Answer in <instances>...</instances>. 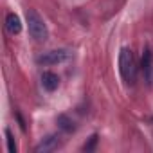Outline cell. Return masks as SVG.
Instances as JSON below:
<instances>
[{"label":"cell","instance_id":"obj_6","mask_svg":"<svg viewBox=\"0 0 153 153\" xmlns=\"http://www.w3.org/2000/svg\"><path fill=\"white\" fill-rule=\"evenodd\" d=\"M59 85V78H58V74L51 72V70H45L42 74V87L47 90V92H54Z\"/></svg>","mask_w":153,"mask_h":153},{"label":"cell","instance_id":"obj_3","mask_svg":"<svg viewBox=\"0 0 153 153\" xmlns=\"http://www.w3.org/2000/svg\"><path fill=\"white\" fill-rule=\"evenodd\" d=\"M70 56H72V52L68 49H52V51H47V52L40 54L36 58V61L40 65H58V63L67 61Z\"/></svg>","mask_w":153,"mask_h":153},{"label":"cell","instance_id":"obj_2","mask_svg":"<svg viewBox=\"0 0 153 153\" xmlns=\"http://www.w3.org/2000/svg\"><path fill=\"white\" fill-rule=\"evenodd\" d=\"M25 20H27V31H29V34H31L36 42H45V40L49 38L47 24H45V20L38 15V11L29 9V11L25 13Z\"/></svg>","mask_w":153,"mask_h":153},{"label":"cell","instance_id":"obj_5","mask_svg":"<svg viewBox=\"0 0 153 153\" xmlns=\"http://www.w3.org/2000/svg\"><path fill=\"white\" fill-rule=\"evenodd\" d=\"M58 146H59V137L58 135H47L36 144L34 151L36 153H51V151L58 149Z\"/></svg>","mask_w":153,"mask_h":153},{"label":"cell","instance_id":"obj_7","mask_svg":"<svg viewBox=\"0 0 153 153\" xmlns=\"http://www.w3.org/2000/svg\"><path fill=\"white\" fill-rule=\"evenodd\" d=\"M6 27L11 34H20L22 31V22H20V16L15 15V13H7L6 16Z\"/></svg>","mask_w":153,"mask_h":153},{"label":"cell","instance_id":"obj_8","mask_svg":"<svg viewBox=\"0 0 153 153\" xmlns=\"http://www.w3.org/2000/svg\"><path fill=\"white\" fill-rule=\"evenodd\" d=\"M58 124H59V128H61L63 131H67V133L76 131V124H74V121L68 119L67 115H59V117H58Z\"/></svg>","mask_w":153,"mask_h":153},{"label":"cell","instance_id":"obj_10","mask_svg":"<svg viewBox=\"0 0 153 153\" xmlns=\"http://www.w3.org/2000/svg\"><path fill=\"white\" fill-rule=\"evenodd\" d=\"M96 142H97V137L94 135V137H90V142H88V144H85V148H83V149H85V151H90V149L96 146Z\"/></svg>","mask_w":153,"mask_h":153},{"label":"cell","instance_id":"obj_4","mask_svg":"<svg viewBox=\"0 0 153 153\" xmlns=\"http://www.w3.org/2000/svg\"><path fill=\"white\" fill-rule=\"evenodd\" d=\"M140 68H142L146 83L149 85L151 79H153V52H151V49H144L142 59H140Z\"/></svg>","mask_w":153,"mask_h":153},{"label":"cell","instance_id":"obj_1","mask_svg":"<svg viewBox=\"0 0 153 153\" xmlns=\"http://www.w3.org/2000/svg\"><path fill=\"white\" fill-rule=\"evenodd\" d=\"M119 70H121L123 79L128 85L135 83V78H137V61H135V56H133L131 49H128V47L121 49V54H119Z\"/></svg>","mask_w":153,"mask_h":153},{"label":"cell","instance_id":"obj_9","mask_svg":"<svg viewBox=\"0 0 153 153\" xmlns=\"http://www.w3.org/2000/svg\"><path fill=\"white\" fill-rule=\"evenodd\" d=\"M6 137H7V151H9V153H16V144H15L13 133H11L9 130H6Z\"/></svg>","mask_w":153,"mask_h":153}]
</instances>
